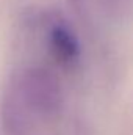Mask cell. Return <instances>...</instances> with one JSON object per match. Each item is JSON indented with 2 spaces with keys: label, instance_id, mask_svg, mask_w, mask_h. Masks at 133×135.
Wrapping results in <instances>:
<instances>
[{
  "label": "cell",
  "instance_id": "cell-1",
  "mask_svg": "<svg viewBox=\"0 0 133 135\" xmlns=\"http://www.w3.org/2000/svg\"><path fill=\"white\" fill-rule=\"evenodd\" d=\"M63 90L53 72L30 66L14 74L5 88L0 105L2 127L6 135H27L38 121L60 115Z\"/></svg>",
  "mask_w": 133,
  "mask_h": 135
},
{
  "label": "cell",
  "instance_id": "cell-2",
  "mask_svg": "<svg viewBox=\"0 0 133 135\" xmlns=\"http://www.w3.org/2000/svg\"><path fill=\"white\" fill-rule=\"evenodd\" d=\"M47 41L52 55L55 60L63 66H72L78 55H80V46L75 38L74 32L64 25L63 22H57L49 27Z\"/></svg>",
  "mask_w": 133,
  "mask_h": 135
},
{
  "label": "cell",
  "instance_id": "cell-3",
  "mask_svg": "<svg viewBox=\"0 0 133 135\" xmlns=\"http://www.w3.org/2000/svg\"><path fill=\"white\" fill-rule=\"evenodd\" d=\"M100 9L113 21L122 22L133 16V0H97Z\"/></svg>",
  "mask_w": 133,
  "mask_h": 135
}]
</instances>
